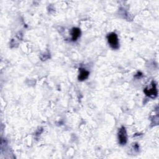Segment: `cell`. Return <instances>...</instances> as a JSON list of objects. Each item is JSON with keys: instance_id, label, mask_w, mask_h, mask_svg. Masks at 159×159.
<instances>
[{"instance_id": "cell-1", "label": "cell", "mask_w": 159, "mask_h": 159, "mask_svg": "<svg viewBox=\"0 0 159 159\" xmlns=\"http://www.w3.org/2000/svg\"><path fill=\"white\" fill-rule=\"evenodd\" d=\"M107 39L110 46L113 49H117L119 48V41L116 34L113 32L108 34L107 36Z\"/></svg>"}, {"instance_id": "cell-2", "label": "cell", "mask_w": 159, "mask_h": 159, "mask_svg": "<svg viewBox=\"0 0 159 159\" xmlns=\"http://www.w3.org/2000/svg\"><path fill=\"white\" fill-rule=\"evenodd\" d=\"M118 139H119V142L121 144L124 145L127 142V135L126 133V131L124 127H122L118 132Z\"/></svg>"}, {"instance_id": "cell-3", "label": "cell", "mask_w": 159, "mask_h": 159, "mask_svg": "<svg viewBox=\"0 0 159 159\" xmlns=\"http://www.w3.org/2000/svg\"><path fill=\"white\" fill-rule=\"evenodd\" d=\"M144 92L148 97H151V98H155L157 96V90L155 83L153 82L151 88L145 89Z\"/></svg>"}, {"instance_id": "cell-4", "label": "cell", "mask_w": 159, "mask_h": 159, "mask_svg": "<svg viewBox=\"0 0 159 159\" xmlns=\"http://www.w3.org/2000/svg\"><path fill=\"white\" fill-rule=\"evenodd\" d=\"M89 75V72L87 71L85 69H80V73L78 79L79 80L83 81L85 80V79H87Z\"/></svg>"}, {"instance_id": "cell-5", "label": "cell", "mask_w": 159, "mask_h": 159, "mask_svg": "<svg viewBox=\"0 0 159 159\" xmlns=\"http://www.w3.org/2000/svg\"><path fill=\"white\" fill-rule=\"evenodd\" d=\"M80 36V30L78 28H73L71 31V36H72V40L73 41H76V39Z\"/></svg>"}]
</instances>
